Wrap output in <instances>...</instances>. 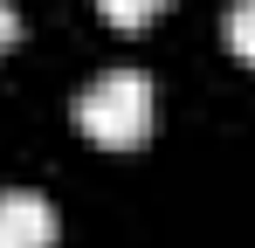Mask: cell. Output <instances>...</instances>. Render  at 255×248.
Here are the masks:
<instances>
[{
  "instance_id": "7a4b0ae2",
  "label": "cell",
  "mask_w": 255,
  "mask_h": 248,
  "mask_svg": "<svg viewBox=\"0 0 255 248\" xmlns=\"http://www.w3.org/2000/svg\"><path fill=\"white\" fill-rule=\"evenodd\" d=\"M55 200L28 193V186H7L0 193V248H55Z\"/></svg>"
},
{
  "instance_id": "6da1fadb",
  "label": "cell",
  "mask_w": 255,
  "mask_h": 248,
  "mask_svg": "<svg viewBox=\"0 0 255 248\" xmlns=\"http://www.w3.org/2000/svg\"><path fill=\"white\" fill-rule=\"evenodd\" d=\"M152 76L145 69H104L76 90V124L97 145H138L152 131Z\"/></svg>"
},
{
  "instance_id": "5b68a950",
  "label": "cell",
  "mask_w": 255,
  "mask_h": 248,
  "mask_svg": "<svg viewBox=\"0 0 255 248\" xmlns=\"http://www.w3.org/2000/svg\"><path fill=\"white\" fill-rule=\"evenodd\" d=\"M21 35V14H14V0H0V48Z\"/></svg>"
},
{
  "instance_id": "277c9868",
  "label": "cell",
  "mask_w": 255,
  "mask_h": 248,
  "mask_svg": "<svg viewBox=\"0 0 255 248\" xmlns=\"http://www.w3.org/2000/svg\"><path fill=\"white\" fill-rule=\"evenodd\" d=\"M97 7H104V14H111V21H152V14H159V7H166V0H97Z\"/></svg>"
},
{
  "instance_id": "3957f363",
  "label": "cell",
  "mask_w": 255,
  "mask_h": 248,
  "mask_svg": "<svg viewBox=\"0 0 255 248\" xmlns=\"http://www.w3.org/2000/svg\"><path fill=\"white\" fill-rule=\"evenodd\" d=\"M221 28H228V48H235V55H249V62H255V0H235Z\"/></svg>"
}]
</instances>
